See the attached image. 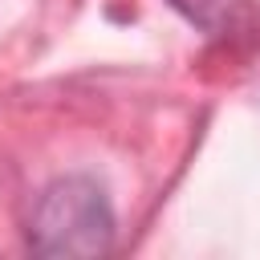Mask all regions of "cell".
I'll return each mask as SVG.
<instances>
[{
    "label": "cell",
    "instance_id": "cell-1",
    "mask_svg": "<svg viewBox=\"0 0 260 260\" xmlns=\"http://www.w3.org/2000/svg\"><path fill=\"white\" fill-rule=\"evenodd\" d=\"M28 248L37 256H102L114 248V207L106 191L69 175L41 191L28 219Z\"/></svg>",
    "mask_w": 260,
    "mask_h": 260
},
{
    "label": "cell",
    "instance_id": "cell-2",
    "mask_svg": "<svg viewBox=\"0 0 260 260\" xmlns=\"http://www.w3.org/2000/svg\"><path fill=\"white\" fill-rule=\"evenodd\" d=\"M171 8L183 12L207 37H240L256 28L252 0H171Z\"/></svg>",
    "mask_w": 260,
    "mask_h": 260
}]
</instances>
